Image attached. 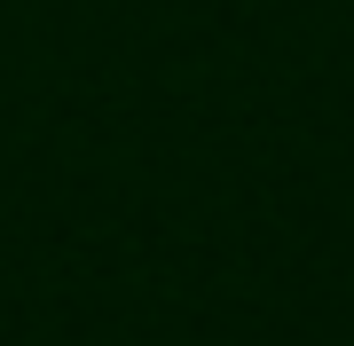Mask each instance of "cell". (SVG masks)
Returning a JSON list of instances; mask_svg holds the SVG:
<instances>
[]
</instances>
